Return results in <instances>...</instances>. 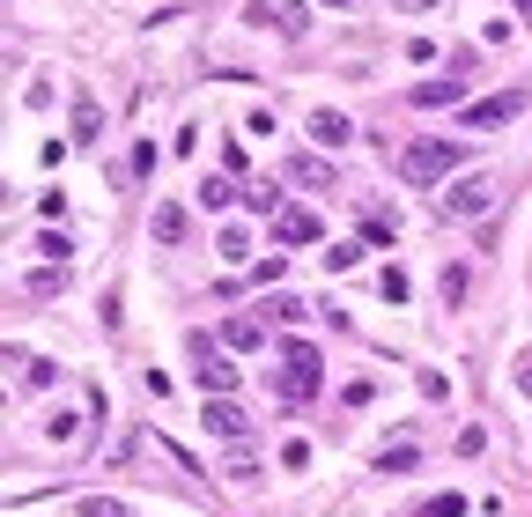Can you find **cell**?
Listing matches in <instances>:
<instances>
[{"label": "cell", "instance_id": "obj_1", "mask_svg": "<svg viewBox=\"0 0 532 517\" xmlns=\"http://www.w3.org/2000/svg\"><path fill=\"white\" fill-rule=\"evenodd\" d=\"M459 163H466V148H459V141H436V133H429V141H407L399 178H407V185H436V178H451Z\"/></svg>", "mask_w": 532, "mask_h": 517}, {"label": "cell", "instance_id": "obj_2", "mask_svg": "<svg viewBox=\"0 0 532 517\" xmlns=\"http://www.w3.org/2000/svg\"><path fill=\"white\" fill-rule=\"evenodd\" d=\"M318 377H326V362H318L311 340H281V392L303 399V392H318Z\"/></svg>", "mask_w": 532, "mask_h": 517}, {"label": "cell", "instance_id": "obj_3", "mask_svg": "<svg viewBox=\"0 0 532 517\" xmlns=\"http://www.w3.org/2000/svg\"><path fill=\"white\" fill-rule=\"evenodd\" d=\"M496 207V185L488 178H466V185H451V193H436V215L444 222H473V215H488Z\"/></svg>", "mask_w": 532, "mask_h": 517}, {"label": "cell", "instance_id": "obj_4", "mask_svg": "<svg viewBox=\"0 0 532 517\" xmlns=\"http://www.w3.org/2000/svg\"><path fill=\"white\" fill-rule=\"evenodd\" d=\"M193 355H200V370H193V377H200V392H207V399H230V385H237V362H222L207 333H193Z\"/></svg>", "mask_w": 532, "mask_h": 517}, {"label": "cell", "instance_id": "obj_5", "mask_svg": "<svg viewBox=\"0 0 532 517\" xmlns=\"http://www.w3.org/2000/svg\"><path fill=\"white\" fill-rule=\"evenodd\" d=\"M466 82L473 74H436V82H414V111H444V104H466Z\"/></svg>", "mask_w": 532, "mask_h": 517}, {"label": "cell", "instance_id": "obj_6", "mask_svg": "<svg viewBox=\"0 0 532 517\" xmlns=\"http://www.w3.org/2000/svg\"><path fill=\"white\" fill-rule=\"evenodd\" d=\"M518 111H525V97H518V89H496V97L466 104V111H459V126H503V119H518Z\"/></svg>", "mask_w": 532, "mask_h": 517}, {"label": "cell", "instance_id": "obj_7", "mask_svg": "<svg viewBox=\"0 0 532 517\" xmlns=\"http://www.w3.org/2000/svg\"><path fill=\"white\" fill-rule=\"evenodd\" d=\"M200 421H207L215 436H230V444H244V436H252V421H244V407H237V399H207V407H200Z\"/></svg>", "mask_w": 532, "mask_h": 517}, {"label": "cell", "instance_id": "obj_8", "mask_svg": "<svg viewBox=\"0 0 532 517\" xmlns=\"http://www.w3.org/2000/svg\"><path fill=\"white\" fill-rule=\"evenodd\" d=\"M8 362H15V377H23L30 392H52V385H60V362H45V355H23V348H15Z\"/></svg>", "mask_w": 532, "mask_h": 517}, {"label": "cell", "instance_id": "obj_9", "mask_svg": "<svg viewBox=\"0 0 532 517\" xmlns=\"http://www.w3.org/2000/svg\"><path fill=\"white\" fill-rule=\"evenodd\" d=\"M274 237H281V244H311V237H318V215H311V207H281V215H274Z\"/></svg>", "mask_w": 532, "mask_h": 517}, {"label": "cell", "instance_id": "obj_10", "mask_svg": "<svg viewBox=\"0 0 532 517\" xmlns=\"http://www.w3.org/2000/svg\"><path fill=\"white\" fill-rule=\"evenodd\" d=\"M311 141H318V148H348V141H355V126L340 119V111H311Z\"/></svg>", "mask_w": 532, "mask_h": 517}, {"label": "cell", "instance_id": "obj_11", "mask_svg": "<svg viewBox=\"0 0 532 517\" xmlns=\"http://www.w3.org/2000/svg\"><path fill=\"white\" fill-rule=\"evenodd\" d=\"M148 229H156V244H185V207H178V200H163Z\"/></svg>", "mask_w": 532, "mask_h": 517}, {"label": "cell", "instance_id": "obj_12", "mask_svg": "<svg viewBox=\"0 0 532 517\" xmlns=\"http://www.w3.org/2000/svg\"><path fill=\"white\" fill-rule=\"evenodd\" d=\"M222 340L252 355V348H266V325H259V318H230V325H222Z\"/></svg>", "mask_w": 532, "mask_h": 517}, {"label": "cell", "instance_id": "obj_13", "mask_svg": "<svg viewBox=\"0 0 532 517\" xmlns=\"http://www.w3.org/2000/svg\"><path fill=\"white\" fill-rule=\"evenodd\" d=\"M414 466H422L414 444H385V451H377V473H385V481H392V473H414Z\"/></svg>", "mask_w": 532, "mask_h": 517}, {"label": "cell", "instance_id": "obj_14", "mask_svg": "<svg viewBox=\"0 0 532 517\" xmlns=\"http://www.w3.org/2000/svg\"><path fill=\"white\" fill-rule=\"evenodd\" d=\"M74 141H82V148L104 141V111H97V104H74Z\"/></svg>", "mask_w": 532, "mask_h": 517}, {"label": "cell", "instance_id": "obj_15", "mask_svg": "<svg viewBox=\"0 0 532 517\" xmlns=\"http://www.w3.org/2000/svg\"><path fill=\"white\" fill-rule=\"evenodd\" d=\"M466 510V495L459 488H444V495H422V503H414V517H459Z\"/></svg>", "mask_w": 532, "mask_h": 517}, {"label": "cell", "instance_id": "obj_16", "mask_svg": "<svg viewBox=\"0 0 532 517\" xmlns=\"http://www.w3.org/2000/svg\"><path fill=\"white\" fill-rule=\"evenodd\" d=\"M266 23H281L289 37H303V0H274V8H266Z\"/></svg>", "mask_w": 532, "mask_h": 517}, {"label": "cell", "instance_id": "obj_17", "mask_svg": "<svg viewBox=\"0 0 532 517\" xmlns=\"http://www.w3.org/2000/svg\"><path fill=\"white\" fill-rule=\"evenodd\" d=\"M230 200H237V185H222V178H207V185H200V207H207V215H222Z\"/></svg>", "mask_w": 532, "mask_h": 517}, {"label": "cell", "instance_id": "obj_18", "mask_svg": "<svg viewBox=\"0 0 532 517\" xmlns=\"http://www.w3.org/2000/svg\"><path fill=\"white\" fill-rule=\"evenodd\" d=\"M289 178H296V185H326V178H333V170H326V163H318V156H296V163H289Z\"/></svg>", "mask_w": 532, "mask_h": 517}, {"label": "cell", "instance_id": "obj_19", "mask_svg": "<svg viewBox=\"0 0 532 517\" xmlns=\"http://www.w3.org/2000/svg\"><path fill=\"white\" fill-rule=\"evenodd\" d=\"M74 517H126V510H119V495H82Z\"/></svg>", "mask_w": 532, "mask_h": 517}, {"label": "cell", "instance_id": "obj_20", "mask_svg": "<svg viewBox=\"0 0 532 517\" xmlns=\"http://www.w3.org/2000/svg\"><path fill=\"white\" fill-rule=\"evenodd\" d=\"M407 289H414V281L399 274V266H385V281H377V296H385V303H407Z\"/></svg>", "mask_w": 532, "mask_h": 517}, {"label": "cell", "instance_id": "obj_21", "mask_svg": "<svg viewBox=\"0 0 532 517\" xmlns=\"http://www.w3.org/2000/svg\"><path fill=\"white\" fill-rule=\"evenodd\" d=\"M74 429H82V414H52V421H45L52 444H74Z\"/></svg>", "mask_w": 532, "mask_h": 517}, {"label": "cell", "instance_id": "obj_22", "mask_svg": "<svg viewBox=\"0 0 532 517\" xmlns=\"http://www.w3.org/2000/svg\"><path fill=\"white\" fill-rule=\"evenodd\" d=\"M37 252H45V259H52V266H60V259H67V252H74V244H67V237H60V229H45V237H37Z\"/></svg>", "mask_w": 532, "mask_h": 517}, {"label": "cell", "instance_id": "obj_23", "mask_svg": "<svg viewBox=\"0 0 532 517\" xmlns=\"http://www.w3.org/2000/svg\"><path fill=\"white\" fill-rule=\"evenodd\" d=\"M222 259H252V237H244V229H222Z\"/></svg>", "mask_w": 532, "mask_h": 517}, {"label": "cell", "instance_id": "obj_24", "mask_svg": "<svg viewBox=\"0 0 532 517\" xmlns=\"http://www.w3.org/2000/svg\"><path fill=\"white\" fill-rule=\"evenodd\" d=\"M436 289H444V303H459V296H466V266H444V281H436Z\"/></svg>", "mask_w": 532, "mask_h": 517}, {"label": "cell", "instance_id": "obj_25", "mask_svg": "<svg viewBox=\"0 0 532 517\" xmlns=\"http://www.w3.org/2000/svg\"><path fill=\"white\" fill-rule=\"evenodd\" d=\"M355 259H363V244H333V252H326V266H333V274H348Z\"/></svg>", "mask_w": 532, "mask_h": 517}, {"label": "cell", "instance_id": "obj_26", "mask_svg": "<svg viewBox=\"0 0 532 517\" xmlns=\"http://www.w3.org/2000/svg\"><path fill=\"white\" fill-rule=\"evenodd\" d=\"M244 200H252L259 215H281V193H274V185H252V193H244Z\"/></svg>", "mask_w": 532, "mask_h": 517}, {"label": "cell", "instance_id": "obj_27", "mask_svg": "<svg viewBox=\"0 0 532 517\" xmlns=\"http://www.w3.org/2000/svg\"><path fill=\"white\" fill-rule=\"evenodd\" d=\"M281 466L303 473V466H311V444H296V436H289V444H281Z\"/></svg>", "mask_w": 532, "mask_h": 517}, {"label": "cell", "instance_id": "obj_28", "mask_svg": "<svg viewBox=\"0 0 532 517\" xmlns=\"http://www.w3.org/2000/svg\"><path fill=\"white\" fill-rule=\"evenodd\" d=\"M518 392H525V399H532V355H525V362H518Z\"/></svg>", "mask_w": 532, "mask_h": 517}, {"label": "cell", "instance_id": "obj_29", "mask_svg": "<svg viewBox=\"0 0 532 517\" xmlns=\"http://www.w3.org/2000/svg\"><path fill=\"white\" fill-rule=\"evenodd\" d=\"M392 8H407V15H429V8H436V0H392Z\"/></svg>", "mask_w": 532, "mask_h": 517}, {"label": "cell", "instance_id": "obj_30", "mask_svg": "<svg viewBox=\"0 0 532 517\" xmlns=\"http://www.w3.org/2000/svg\"><path fill=\"white\" fill-rule=\"evenodd\" d=\"M518 15H525V30H532V0H518Z\"/></svg>", "mask_w": 532, "mask_h": 517}, {"label": "cell", "instance_id": "obj_31", "mask_svg": "<svg viewBox=\"0 0 532 517\" xmlns=\"http://www.w3.org/2000/svg\"><path fill=\"white\" fill-rule=\"evenodd\" d=\"M326 8H348V0H326Z\"/></svg>", "mask_w": 532, "mask_h": 517}]
</instances>
